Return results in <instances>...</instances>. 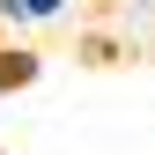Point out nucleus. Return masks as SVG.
<instances>
[{
  "label": "nucleus",
  "mask_w": 155,
  "mask_h": 155,
  "mask_svg": "<svg viewBox=\"0 0 155 155\" xmlns=\"http://www.w3.org/2000/svg\"><path fill=\"white\" fill-rule=\"evenodd\" d=\"M8 8H22V15H59V0H8Z\"/></svg>",
  "instance_id": "1"
}]
</instances>
